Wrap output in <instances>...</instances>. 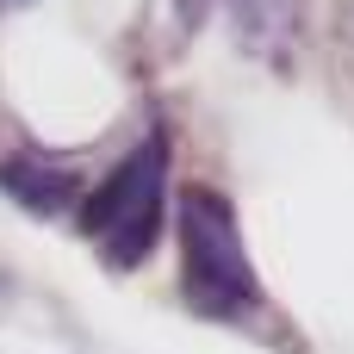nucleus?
I'll use <instances>...</instances> for the list:
<instances>
[{"label": "nucleus", "instance_id": "3", "mask_svg": "<svg viewBox=\"0 0 354 354\" xmlns=\"http://www.w3.org/2000/svg\"><path fill=\"white\" fill-rule=\"evenodd\" d=\"M0 193H12L25 212L37 218H56L81 199V174L56 156H6L0 162Z\"/></svg>", "mask_w": 354, "mask_h": 354}, {"label": "nucleus", "instance_id": "2", "mask_svg": "<svg viewBox=\"0 0 354 354\" xmlns=\"http://www.w3.org/2000/svg\"><path fill=\"white\" fill-rule=\"evenodd\" d=\"M162 212H168V137L149 131L81 199V230L100 243L106 268H137L162 236Z\"/></svg>", "mask_w": 354, "mask_h": 354}, {"label": "nucleus", "instance_id": "4", "mask_svg": "<svg viewBox=\"0 0 354 354\" xmlns=\"http://www.w3.org/2000/svg\"><path fill=\"white\" fill-rule=\"evenodd\" d=\"M224 12L236 19V37L261 56H286V44L299 37V12L305 0H224Z\"/></svg>", "mask_w": 354, "mask_h": 354}, {"label": "nucleus", "instance_id": "1", "mask_svg": "<svg viewBox=\"0 0 354 354\" xmlns=\"http://www.w3.org/2000/svg\"><path fill=\"white\" fill-rule=\"evenodd\" d=\"M174 224H180V268H187V299L205 317H243L261 305L236 212L224 193L212 187H180L174 199Z\"/></svg>", "mask_w": 354, "mask_h": 354}]
</instances>
